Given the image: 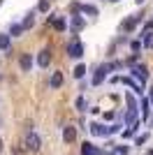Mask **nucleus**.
I'll list each match as a JSON object with an SVG mask.
<instances>
[{
    "instance_id": "20",
    "label": "nucleus",
    "mask_w": 153,
    "mask_h": 155,
    "mask_svg": "<svg viewBox=\"0 0 153 155\" xmlns=\"http://www.w3.org/2000/svg\"><path fill=\"white\" fill-rule=\"evenodd\" d=\"M21 32H23V26H21V23H12V26H9V37H19Z\"/></svg>"
},
{
    "instance_id": "24",
    "label": "nucleus",
    "mask_w": 153,
    "mask_h": 155,
    "mask_svg": "<svg viewBox=\"0 0 153 155\" xmlns=\"http://www.w3.org/2000/svg\"><path fill=\"white\" fill-rule=\"evenodd\" d=\"M39 12H49V0H39Z\"/></svg>"
},
{
    "instance_id": "5",
    "label": "nucleus",
    "mask_w": 153,
    "mask_h": 155,
    "mask_svg": "<svg viewBox=\"0 0 153 155\" xmlns=\"http://www.w3.org/2000/svg\"><path fill=\"white\" fill-rule=\"evenodd\" d=\"M88 130H90L93 137H109L111 134V132H109V125H102V123H90Z\"/></svg>"
},
{
    "instance_id": "28",
    "label": "nucleus",
    "mask_w": 153,
    "mask_h": 155,
    "mask_svg": "<svg viewBox=\"0 0 153 155\" xmlns=\"http://www.w3.org/2000/svg\"><path fill=\"white\" fill-rule=\"evenodd\" d=\"M148 118H151V120H148V127H153V116H148Z\"/></svg>"
},
{
    "instance_id": "14",
    "label": "nucleus",
    "mask_w": 153,
    "mask_h": 155,
    "mask_svg": "<svg viewBox=\"0 0 153 155\" xmlns=\"http://www.w3.org/2000/svg\"><path fill=\"white\" fill-rule=\"evenodd\" d=\"M139 21H141V14H137V16H130V19L123 23V30H125V32H132L134 28H137V23H139Z\"/></svg>"
},
{
    "instance_id": "30",
    "label": "nucleus",
    "mask_w": 153,
    "mask_h": 155,
    "mask_svg": "<svg viewBox=\"0 0 153 155\" xmlns=\"http://www.w3.org/2000/svg\"><path fill=\"white\" fill-rule=\"evenodd\" d=\"M0 153H2V139H0Z\"/></svg>"
},
{
    "instance_id": "9",
    "label": "nucleus",
    "mask_w": 153,
    "mask_h": 155,
    "mask_svg": "<svg viewBox=\"0 0 153 155\" xmlns=\"http://www.w3.org/2000/svg\"><path fill=\"white\" fill-rule=\"evenodd\" d=\"M49 63H51V51L49 49H42V51H39V56H37V65L39 67H49Z\"/></svg>"
},
{
    "instance_id": "31",
    "label": "nucleus",
    "mask_w": 153,
    "mask_h": 155,
    "mask_svg": "<svg viewBox=\"0 0 153 155\" xmlns=\"http://www.w3.org/2000/svg\"><path fill=\"white\" fill-rule=\"evenodd\" d=\"M148 46H151V49H153V39H151V42H148Z\"/></svg>"
},
{
    "instance_id": "10",
    "label": "nucleus",
    "mask_w": 153,
    "mask_h": 155,
    "mask_svg": "<svg viewBox=\"0 0 153 155\" xmlns=\"http://www.w3.org/2000/svg\"><path fill=\"white\" fill-rule=\"evenodd\" d=\"M49 21H51V26H53V30H58V32H63L67 28V21L63 16H49Z\"/></svg>"
},
{
    "instance_id": "29",
    "label": "nucleus",
    "mask_w": 153,
    "mask_h": 155,
    "mask_svg": "<svg viewBox=\"0 0 153 155\" xmlns=\"http://www.w3.org/2000/svg\"><path fill=\"white\" fill-rule=\"evenodd\" d=\"M134 2H137V5H141V2H144V0H134Z\"/></svg>"
},
{
    "instance_id": "11",
    "label": "nucleus",
    "mask_w": 153,
    "mask_h": 155,
    "mask_svg": "<svg viewBox=\"0 0 153 155\" xmlns=\"http://www.w3.org/2000/svg\"><path fill=\"white\" fill-rule=\"evenodd\" d=\"M63 86V72H53L49 79V88H53V91H58Z\"/></svg>"
},
{
    "instance_id": "18",
    "label": "nucleus",
    "mask_w": 153,
    "mask_h": 155,
    "mask_svg": "<svg viewBox=\"0 0 153 155\" xmlns=\"http://www.w3.org/2000/svg\"><path fill=\"white\" fill-rule=\"evenodd\" d=\"M12 46V37L9 35H0V51H9Z\"/></svg>"
},
{
    "instance_id": "23",
    "label": "nucleus",
    "mask_w": 153,
    "mask_h": 155,
    "mask_svg": "<svg viewBox=\"0 0 153 155\" xmlns=\"http://www.w3.org/2000/svg\"><path fill=\"white\" fill-rule=\"evenodd\" d=\"M127 153H130L127 146H116V150H114V155H127Z\"/></svg>"
},
{
    "instance_id": "3",
    "label": "nucleus",
    "mask_w": 153,
    "mask_h": 155,
    "mask_svg": "<svg viewBox=\"0 0 153 155\" xmlns=\"http://www.w3.org/2000/svg\"><path fill=\"white\" fill-rule=\"evenodd\" d=\"M109 70H111V65L109 63H104V65H100L95 70V74H93V86H100L104 79H107V74H109Z\"/></svg>"
},
{
    "instance_id": "17",
    "label": "nucleus",
    "mask_w": 153,
    "mask_h": 155,
    "mask_svg": "<svg viewBox=\"0 0 153 155\" xmlns=\"http://www.w3.org/2000/svg\"><path fill=\"white\" fill-rule=\"evenodd\" d=\"M21 26H23V30H28V28L35 26V12H28V14H25V19H23Z\"/></svg>"
},
{
    "instance_id": "21",
    "label": "nucleus",
    "mask_w": 153,
    "mask_h": 155,
    "mask_svg": "<svg viewBox=\"0 0 153 155\" xmlns=\"http://www.w3.org/2000/svg\"><path fill=\"white\" fill-rule=\"evenodd\" d=\"M146 141H148V134H146V132H144V134H137V137H134V146H139V148H141V146H144Z\"/></svg>"
},
{
    "instance_id": "8",
    "label": "nucleus",
    "mask_w": 153,
    "mask_h": 155,
    "mask_svg": "<svg viewBox=\"0 0 153 155\" xmlns=\"http://www.w3.org/2000/svg\"><path fill=\"white\" fill-rule=\"evenodd\" d=\"M19 67H21V72H30V67H32V56L30 53H21L19 56Z\"/></svg>"
},
{
    "instance_id": "2",
    "label": "nucleus",
    "mask_w": 153,
    "mask_h": 155,
    "mask_svg": "<svg viewBox=\"0 0 153 155\" xmlns=\"http://www.w3.org/2000/svg\"><path fill=\"white\" fill-rule=\"evenodd\" d=\"M42 148V139H39L37 132H28V137H25V150H30V153H37V150Z\"/></svg>"
},
{
    "instance_id": "33",
    "label": "nucleus",
    "mask_w": 153,
    "mask_h": 155,
    "mask_svg": "<svg viewBox=\"0 0 153 155\" xmlns=\"http://www.w3.org/2000/svg\"><path fill=\"white\" fill-rule=\"evenodd\" d=\"M146 155H153V150H148V153H146Z\"/></svg>"
},
{
    "instance_id": "15",
    "label": "nucleus",
    "mask_w": 153,
    "mask_h": 155,
    "mask_svg": "<svg viewBox=\"0 0 153 155\" xmlns=\"http://www.w3.org/2000/svg\"><path fill=\"white\" fill-rule=\"evenodd\" d=\"M79 12H81L83 16H86V14H88V16H97V7L95 5H86V2H83V5H79Z\"/></svg>"
},
{
    "instance_id": "6",
    "label": "nucleus",
    "mask_w": 153,
    "mask_h": 155,
    "mask_svg": "<svg viewBox=\"0 0 153 155\" xmlns=\"http://www.w3.org/2000/svg\"><path fill=\"white\" fill-rule=\"evenodd\" d=\"M81 155H109V153H104L102 148H97L95 143L83 141V143H81Z\"/></svg>"
},
{
    "instance_id": "22",
    "label": "nucleus",
    "mask_w": 153,
    "mask_h": 155,
    "mask_svg": "<svg viewBox=\"0 0 153 155\" xmlns=\"http://www.w3.org/2000/svg\"><path fill=\"white\" fill-rule=\"evenodd\" d=\"M83 74H86V65H76V67H74V77L83 79Z\"/></svg>"
},
{
    "instance_id": "34",
    "label": "nucleus",
    "mask_w": 153,
    "mask_h": 155,
    "mask_svg": "<svg viewBox=\"0 0 153 155\" xmlns=\"http://www.w3.org/2000/svg\"><path fill=\"white\" fill-rule=\"evenodd\" d=\"M109 2H118V0H109Z\"/></svg>"
},
{
    "instance_id": "7",
    "label": "nucleus",
    "mask_w": 153,
    "mask_h": 155,
    "mask_svg": "<svg viewBox=\"0 0 153 155\" xmlns=\"http://www.w3.org/2000/svg\"><path fill=\"white\" fill-rule=\"evenodd\" d=\"M70 28H72V32L83 30V28H86V19H83V16H79V14H72V19H70Z\"/></svg>"
},
{
    "instance_id": "4",
    "label": "nucleus",
    "mask_w": 153,
    "mask_h": 155,
    "mask_svg": "<svg viewBox=\"0 0 153 155\" xmlns=\"http://www.w3.org/2000/svg\"><path fill=\"white\" fill-rule=\"evenodd\" d=\"M132 77L139 81V86H144V84H146V79H148L146 65H132Z\"/></svg>"
},
{
    "instance_id": "12",
    "label": "nucleus",
    "mask_w": 153,
    "mask_h": 155,
    "mask_svg": "<svg viewBox=\"0 0 153 155\" xmlns=\"http://www.w3.org/2000/svg\"><path fill=\"white\" fill-rule=\"evenodd\" d=\"M141 109V120H148L151 116V102H148V97H141V104H137Z\"/></svg>"
},
{
    "instance_id": "19",
    "label": "nucleus",
    "mask_w": 153,
    "mask_h": 155,
    "mask_svg": "<svg viewBox=\"0 0 153 155\" xmlns=\"http://www.w3.org/2000/svg\"><path fill=\"white\" fill-rule=\"evenodd\" d=\"M74 107H76V111H81V114H83V111L88 109V102H86V97L79 95V97H76V102H74Z\"/></svg>"
},
{
    "instance_id": "13",
    "label": "nucleus",
    "mask_w": 153,
    "mask_h": 155,
    "mask_svg": "<svg viewBox=\"0 0 153 155\" xmlns=\"http://www.w3.org/2000/svg\"><path fill=\"white\" fill-rule=\"evenodd\" d=\"M63 141H65V143H72V141H76V127L67 125V127L63 130Z\"/></svg>"
},
{
    "instance_id": "27",
    "label": "nucleus",
    "mask_w": 153,
    "mask_h": 155,
    "mask_svg": "<svg viewBox=\"0 0 153 155\" xmlns=\"http://www.w3.org/2000/svg\"><path fill=\"white\" fill-rule=\"evenodd\" d=\"M148 102L153 104V88H151V95H148Z\"/></svg>"
},
{
    "instance_id": "25",
    "label": "nucleus",
    "mask_w": 153,
    "mask_h": 155,
    "mask_svg": "<svg viewBox=\"0 0 153 155\" xmlns=\"http://www.w3.org/2000/svg\"><path fill=\"white\" fill-rule=\"evenodd\" d=\"M139 49H141V42H139V39H134V42H132V51L137 53V51H139Z\"/></svg>"
},
{
    "instance_id": "1",
    "label": "nucleus",
    "mask_w": 153,
    "mask_h": 155,
    "mask_svg": "<svg viewBox=\"0 0 153 155\" xmlns=\"http://www.w3.org/2000/svg\"><path fill=\"white\" fill-rule=\"evenodd\" d=\"M67 56H70V58H81L83 56V44L79 42L76 35H72L70 42H67Z\"/></svg>"
},
{
    "instance_id": "26",
    "label": "nucleus",
    "mask_w": 153,
    "mask_h": 155,
    "mask_svg": "<svg viewBox=\"0 0 153 155\" xmlns=\"http://www.w3.org/2000/svg\"><path fill=\"white\" fill-rule=\"evenodd\" d=\"M14 155H23V150H21V148H14Z\"/></svg>"
},
{
    "instance_id": "32",
    "label": "nucleus",
    "mask_w": 153,
    "mask_h": 155,
    "mask_svg": "<svg viewBox=\"0 0 153 155\" xmlns=\"http://www.w3.org/2000/svg\"><path fill=\"white\" fill-rule=\"evenodd\" d=\"M0 127H2V116H0Z\"/></svg>"
},
{
    "instance_id": "16",
    "label": "nucleus",
    "mask_w": 153,
    "mask_h": 155,
    "mask_svg": "<svg viewBox=\"0 0 153 155\" xmlns=\"http://www.w3.org/2000/svg\"><path fill=\"white\" fill-rule=\"evenodd\" d=\"M151 35H153V21H148L146 28L141 30V37H144V46H148V42H151Z\"/></svg>"
}]
</instances>
